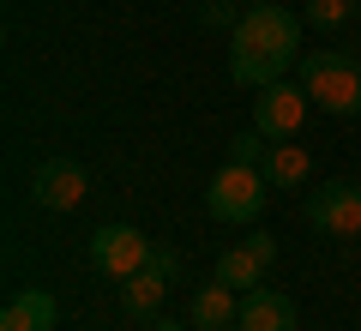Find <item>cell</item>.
Instances as JSON below:
<instances>
[{
	"label": "cell",
	"mask_w": 361,
	"mask_h": 331,
	"mask_svg": "<svg viewBox=\"0 0 361 331\" xmlns=\"http://www.w3.org/2000/svg\"><path fill=\"white\" fill-rule=\"evenodd\" d=\"M295 54H301V18L283 13L277 0L247 6L241 25L229 30V78L247 85V90L283 85V73L295 66Z\"/></svg>",
	"instance_id": "6da1fadb"
},
{
	"label": "cell",
	"mask_w": 361,
	"mask_h": 331,
	"mask_svg": "<svg viewBox=\"0 0 361 331\" xmlns=\"http://www.w3.org/2000/svg\"><path fill=\"white\" fill-rule=\"evenodd\" d=\"M301 90L325 115H343V121L361 115V54H343V49L301 54Z\"/></svg>",
	"instance_id": "7a4b0ae2"
},
{
	"label": "cell",
	"mask_w": 361,
	"mask_h": 331,
	"mask_svg": "<svg viewBox=\"0 0 361 331\" xmlns=\"http://www.w3.org/2000/svg\"><path fill=\"white\" fill-rule=\"evenodd\" d=\"M271 187L265 175H259V163H223L217 175H211V193H205V211L217 217V223H253L259 211H265Z\"/></svg>",
	"instance_id": "3957f363"
},
{
	"label": "cell",
	"mask_w": 361,
	"mask_h": 331,
	"mask_svg": "<svg viewBox=\"0 0 361 331\" xmlns=\"http://www.w3.org/2000/svg\"><path fill=\"white\" fill-rule=\"evenodd\" d=\"M307 109H313V97L283 78V85H265L253 97V127L265 133L271 145H283V139H295V133L307 127Z\"/></svg>",
	"instance_id": "277c9868"
},
{
	"label": "cell",
	"mask_w": 361,
	"mask_h": 331,
	"mask_svg": "<svg viewBox=\"0 0 361 331\" xmlns=\"http://www.w3.org/2000/svg\"><path fill=\"white\" fill-rule=\"evenodd\" d=\"M151 253H157V247L145 241L139 229H127V223H109V229L90 235V265L103 271V277H121V283L139 277V271L151 265Z\"/></svg>",
	"instance_id": "5b68a950"
},
{
	"label": "cell",
	"mask_w": 361,
	"mask_h": 331,
	"mask_svg": "<svg viewBox=\"0 0 361 331\" xmlns=\"http://www.w3.org/2000/svg\"><path fill=\"white\" fill-rule=\"evenodd\" d=\"M301 217L325 235H361V187L355 181H325L301 199Z\"/></svg>",
	"instance_id": "8992f818"
},
{
	"label": "cell",
	"mask_w": 361,
	"mask_h": 331,
	"mask_svg": "<svg viewBox=\"0 0 361 331\" xmlns=\"http://www.w3.org/2000/svg\"><path fill=\"white\" fill-rule=\"evenodd\" d=\"M90 193V175L85 163H73V157H49V163L30 175V199L42 205V211H78Z\"/></svg>",
	"instance_id": "52a82bcc"
},
{
	"label": "cell",
	"mask_w": 361,
	"mask_h": 331,
	"mask_svg": "<svg viewBox=\"0 0 361 331\" xmlns=\"http://www.w3.org/2000/svg\"><path fill=\"white\" fill-rule=\"evenodd\" d=\"M235 319H241V289H229L217 277L205 289H193V301H187V325L193 331H229Z\"/></svg>",
	"instance_id": "ba28073f"
},
{
	"label": "cell",
	"mask_w": 361,
	"mask_h": 331,
	"mask_svg": "<svg viewBox=\"0 0 361 331\" xmlns=\"http://www.w3.org/2000/svg\"><path fill=\"white\" fill-rule=\"evenodd\" d=\"M241 331H295V301H289L283 289H247L241 295V319H235Z\"/></svg>",
	"instance_id": "9c48e42d"
},
{
	"label": "cell",
	"mask_w": 361,
	"mask_h": 331,
	"mask_svg": "<svg viewBox=\"0 0 361 331\" xmlns=\"http://www.w3.org/2000/svg\"><path fill=\"white\" fill-rule=\"evenodd\" d=\"M259 175H265V187H271V193H295V187H307V175H313V157L301 151L295 139H283V145H271V151H265Z\"/></svg>",
	"instance_id": "30bf717a"
},
{
	"label": "cell",
	"mask_w": 361,
	"mask_h": 331,
	"mask_svg": "<svg viewBox=\"0 0 361 331\" xmlns=\"http://www.w3.org/2000/svg\"><path fill=\"white\" fill-rule=\"evenodd\" d=\"M54 319H61V307L49 289H18L0 307V331H54Z\"/></svg>",
	"instance_id": "8fae6325"
},
{
	"label": "cell",
	"mask_w": 361,
	"mask_h": 331,
	"mask_svg": "<svg viewBox=\"0 0 361 331\" xmlns=\"http://www.w3.org/2000/svg\"><path fill=\"white\" fill-rule=\"evenodd\" d=\"M169 271H157V265H145L139 277H127V289H121V307H127L133 319H151L157 307H163V295H169Z\"/></svg>",
	"instance_id": "7c38bea8"
},
{
	"label": "cell",
	"mask_w": 361,
	"mask_h": 331,
	"mask_svg": "<svg viewBox=\"0 0 361 331\" xmlns=\"http://www.w3.org/2000/svg\"><path fill=\"white\" fill-rule=\"evenodd\" d=\"M217 283H229V289H259V283H265V265H259V259H253V247H229V253H223L217 259Z\"/></svg>",
	"instance_id": "4fadbf2b"
},
{
	"label": "cell",
	"mask_w": 361,
	"mask_h": 331,
	"mask_svg": "<svg viewBox=\"0 0 361 331\" xmlns=\"http://www.w3.org/2000/svg\"><path fill=\"white\" fill-rule=\"evenodd\" d=\"M349 13H355V0H307V25H319V30H337V25H349Z\"/></svg>",
	"instance_id": "5bb4252c"
},
{
	"label": "cell",
	"mask_w": 361,
	"mask_h": 331,
	"mask_svg": "<svg viewBox=\"0 0 361 331\" xmlns=\"http://www.w3.org/2000/svg\"><path fill=\"white\" fill-rule=\"evenodd\" d=\"M265 151H271V139L265 133H241V139H229V163H265Z\"/></svg>",
	"instance_id": "9a60e30c"
},
{
	"label": "cell",
	"mask_w": 361,
	"mask_h": 331,
	"mask_svg": "<svg viewBox=\"0 0 361 331\" xmlns=\"http://www.w3.org/2000/svg\"><path fill=\"white\" fill-rule=\"evenodd\" d=\"M247 247H253V259H259V265H277V235H265V229H259V235H247Z\"/></svg>",
	"instance_id": "2e32d148"
},
{
	"label": "cell",
	"mask_w": 361,
	"mask_h": 331,
	"mask_svg": "<svg viewBox=\"0 0 361 331\" xmlns=\"http://www.w3.org/2000/svg\"><path fill=\"white\" fill-rule=\"evenodd\" d=\"M205 25H241V18L223 13V0H205Z\"/></svg>",
	"instance_id": "e0dca14e"
},
{
	"label": "cell",
	"mask_w": 361,
	"mask_h": 331,
	"mask_svg": "<svg viewBox=\"0 0 361 331\" xmlns=\"http://www.w3.org/2000/svg\"><path fill=\"white\" fill-rule=\"evenodd\" d=\"M151 265H157V271H169V277H175V271H180V259L169 253V247H157V253H151Z\"/></svg>",
	"instance_id": "ac0fdd59"
},
{
	"label": "cell",
	"mask_w": 361,
	"mask_h": 331,
	"mask_svg": "<svg viewBox=\"0 0 361 331\" xmlns=\"http://www.w3.org/2000/svg\"><path fill=\"white\" fill-rule=\"evenodd\" d=\"M151 331H180V325H175V319H163V325H151Z\"/></svg>",
	"instance_id": "d6986e66"
},
{
	"label": "cell",
	"mask_w": 361,
	"mask_h": 331,
	"mask_svg": "<svg viewBox=\"0 0 361 331\" xmlns=\"http://www.w3.org/2000/svg\"><path fill=\"white\" fill-rule=\"evenodd\" d=\"M247 6H259V0H247Z\"/></svg>",
	"instance_id": "ffe728a7"
},
{
	"label": "cell",
	"mask_w": 361,
	"mask_h": 331,
	"mask_svg": "<svg viewBox=\"0 0 361 331\" xmlns=\"http://www.w3.org/2000/svg\"><path fill=\"white\" fill-rule=\"evenodd\" d=\"M229 331H241V325H229Z\"/></svg>",
	"instance_id": "44dd1931"
}]
</instances>
